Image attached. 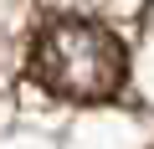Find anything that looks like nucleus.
<instances>
[{
	"label": "nucleus",
	"instance_id": "f257e3e1",
	"mask_svg": "<svg viewBox=\"0 0 154 149\" xmlns=\"http://www.w3.org/2000/svg\"><path fill=\"white\" fill-rule=\"evenodd\" d=\"M31 77L57 93V98H72V103H98V98H113L128 77V57L118 46V36L98 21H51L36 46H31Z\"/></svg>",
	"mask_w": 154,
	"mask_h": 149
}]
</instances>
